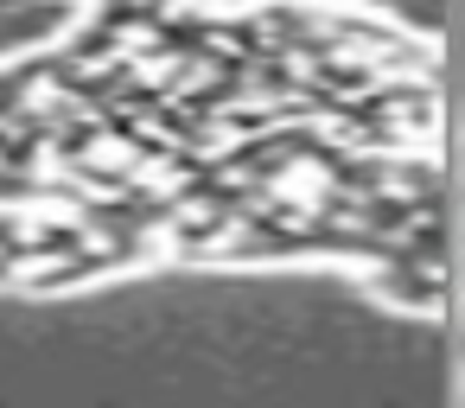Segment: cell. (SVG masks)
Returning <instances> with one entry per match:
<instances>
[{
  "label": "cell",
  "mask_w": 465,
  "mask_h": 408,
  "mask_svg": "<svg viewBox=\"0 0 465 408\" xmlns=\"http://www.w3.org/2000/svg\"><path fill=\"white\" fill-rule=\"evenodd\" d=\"M14 281H20V262H14V255H0V287H14Z\"/></svg>",
  "instance_id": "1"
}]
</instances>
